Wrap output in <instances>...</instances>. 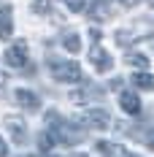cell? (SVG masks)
<instances>
[{
  "label": "cell",
  "mask_w": 154,
  "mask_h": 157,
  "mask_svg": "<svg viewBox=\"0 0 154 157\" xmlns=\"http://www.w3.org/2000/svg\"><path fill=\"white\" fill-rule=\"evenodd\" d=\"M46 122H49V127H51V133L57 136V141L65 144V146L78 144V141H81V136H84V133H81V130H76L70 122H65L57 111H49V114H46Z\"/></svg>",
  "instance_id": "6da1fadb"
},
{
  "label": "cell",
  "mask_w": 154,
  "mask_h": 157,
  "mask_svg": "<svg viewBox=\"0 0 154 157\" xmlns=\"http://www.w3.org/2000/svg\"><path fill=\"white\" fill-rule=\"evenodd\" d=\"M49 71H51L54 81H62V84H78L84 78L81 65L73 63V60H54V57H49Z\"/></svg>",
  "instance_id": "7a4b0ae2"
},
{
  "label": "cell",
  "mask_w": 154,
  "mask_h": 157,
  "mask_svg": "<svg viewBox=\"0 0 154 157\" xmlns=\"http://www.w3.org/2000/svg\"><path fill=\"white\" fill-rule=\"evenodd\" d=\"M76 125L92 127V130H106V127L111 125V117H108L106 109H89V111H84V114L78 117Z\"/></svg>",
  "instance_id": "3957f363"
},
{
  "label": "cell",
  "mask_w": 154,
  "mask_h": 157,
  "mask_svg": "<svg viewBox=\"0 0 154 157\" xmlns=\"http://www.w3.org/2000/svg\"><path fill=\"white\" fill-rule=\"evenodd\" d=\"M3 60H6V65H8V68H24V65H27V44H24V41L11 44V46L6 49Z\"/></svg>",
  "instance_id": "277c9868"
},
{
  "label": "cell",
  "mask_w": 154,
  "mask_h": 157,
  "mask_svg": "<svg viewBox=\"0 0 154 157\" xmlns=\"http://www.w3.org/2000/svg\"><path fill=\"white\" fill-rule=\"evenodd\" d=\"M3 125H6V130H8V136H11L14 144H24V138H27V125H24L22 117H6Z\"/></svg>",
  "instance_id": "5b68a950"
},
{
  "label": "cell",
  "mask_w": 154,
  "mask_h": 157,
  "mask_svg": "<svg viewBox=\"0 0 154 157\" xmlns=\"http://www.w3.org/2000/svg\"><path fill=\"white\" fill-rule=\"evenodd\" d=\"M89 63L95 65V71H97V73H108V71L114 68V60H111V54H108L103 46H97V44H95L92 52H89Z\"/></svg>",
  "instance_id": "8992f818"
},
{
  "label": "cell",
  "mask_w": 154,
  "mask_h": 157,
  "mask_svg": "<svg viewBox=\"0 0 154 157\" xmlns=\"http://www.w3.org/2000/svg\"><path fill=\"white\" fill-rule=\"evenodd\" d=\"M14 100H16V106H22L24 111H38L41 109V98L35 92H30V90H16Z\"/></svg>",
  "instance_id": "52a82bcc"
},
{
  "label": "cell",
  "mask_w": 154,
  "mask_h": 157,
  "mask_svg": "<svg viewBox=\"0 0 154 157\" xmlns=\"http://www.w3.org/2000/svg\"><path fill=\"white\" fill-rule=\"evenodd\" d=\"M14 35V8L3 6L0 8V41H8Z\"/></svg>",
  "instance_id": "ba28073f"
},
{
  "label": "cell",
  "mask_w": 154,
  "mask_h": 157,
  "mask_svg": "<svg viewBox=\"0 0 154 157\" xmlns=\"http://www.w3.org/2000/svg\"><path fill=\"white\" fill-rule=\"evenodd\" d=\"M119 106H122V111H127V114H141V100L135 92H122L119 95Z\"/></svg>",
  "instance_id": "9c48e42d"
},
{
  "label": "cell",
  "mask_w": 154,
  "mask_h": 157,
  "mask_svg": "<svg viewBox=\"0 0 154 157\" xmlns=\"http://www.w3.org/2000/svg\"><path fill=\"white\" fill-rule=\"evenodd\" d=\"M62 46H65V52H70V54H78V52H81V38H78V33H62Z\"/></svg>",
  "instance_id": "30bf717a"
},
{
  "label": "cell",
  "mask_w": 154,
  "mask_h": 157,
  "mask_svg": "<svg viewBox=\"0 0 154 157\" xmlns=\"http://www.w3.org/2000/svg\"><path fill=\"white\" fill-rule=\"evenodd\" d=\"M92 95L97 98V95H100V90H97V87H92V84H87L84 90H76V92H70V100H76V103H87Z\"/></svg>",
  "instance_id": "8fae6325"
},
{
  "label": "cell",
  "mask_w": 154,
  "mask_h": 157,
  "mask_svg": "<svg viewBox=\"0 0 154 157\" xmlns=\"http://www.w3.org/2000/svg\"><path fill=\"white\" fill-rule=\"evenodd\" d=\"M133 84H135L138 90L152 92V90H154V76H152V73H146V71H141V73H135V76H133Z\"/></svg>",
  "instance_id": "7c38bea8"
},
{
  "label": "cell",
  "mask_w": 154,
  "mask_h": 157,
  "mask_svg": "<svg viewBox=\"0 0 154 157\" xmlns=\"http://www.w3.org/2000/svg\"><path fill=\"white\" fill-rule=\"evenodd\" d=\"M57 144L60 141H57L54 133H41V136H38V149H41V152H51Z\"/></svg>",
  "instance_id": "4fadbf2b"
},
{
  "label": "cell",
  "mask_w": 154,
  "mask_h": 157,
  "mask_svg": "<svg viewBox=\"0 0 154 157\" xmlns=\"http://www.w3.org/2000/svg\"><path fill=\"white\" fill-rule=\"evenodd\" d=\"M127 63L133 65V68L146 71V68H149V57H146V54H141V52H130V54H127Z\"/></svg>",
  "instance_id": "5bb4252c"
},
{
  "label": "cell",
  "mask_w": 154,
  "mask_h": 157,
  "mask_svg": "<svg viewBox=\"0 0 154 157\" xmlns=\"http://www.w3.org/2000/svg\"><path fill=\"white\" fill-rule=\"evenodd\" d=\"M62 3H65V8L73 11V14H81V11L87 8V0H62Z\"/></svg>",
  "instance_id": "9a60e30c"
},
{
  "label": "cell",
  "mask_w": 154,
  "mask_h": 157,
  "mask_svg": "<svg viewBox=\"0 0 154 157\" xmlns=\"http://www.w3.org/2000/svg\"><path fill=\"white\" fill-rule=\"evenodd\" d=\"M32 11L35 14H49L51 11V0H35L32 3Z\"/></svg>",
  "instance_id": "2e32d148"
},
{
  "label": "cell",
  "mask_w": 154,
  "mask_h": 157,
  "mask_svg": "<svg viewBox=\"0 0 154 157\" xmlns=\"http://www.w3.org/2000/svg\"><path fill=\"white\" fill-rule=\"evenodd\" d=\"M100 35H103V33H100V30H95V27L89 30V38H92V44H97V41H100Z\"/></svg>",
  "instance_id": "e0dca14e"
},
{
  "label": "cell",
  "mask_w": 154,
  "mask_h": 157,
  "mask_svg": "<svg viewBox=\"0 0 154 157\" xmlns=\"http://www.w3.org/2000/svg\"><path fill=\"white\" fill-rule=\"evenodd\" d=\"M146 144H149V149H154V127L146 133Z\"/></svg>",
  "instance_id": "ac0fdd59"
},
{
  "label": "cell",
  "mask_w": 154,
  "mask_h": 157,
  "mask_svg": "<svg viewBox=\"0 0 154 157\" xmlns=\"http://www.w3.org/2000/svg\"><path fill=\"white\" fill-rule=\"evenodd\" d=\"M6 155H8V144L0 138V157H6Z\"/></svg>",
  "instance_id": "d6986e66"
},
{
  "label": "cell",
  "mask_w": 154,
  "mask_h": 157,
  "mask_svg": "<svg viewBox=\"0 0 154 157\" xmlns=\"http://www.w3.org/2000/svg\"><path fill=\"white\" fill-rule=\"evenodd\" d=\"M116 155L119 157H138V155H133V152H124V149H116Z\"/></svg>",
  "instance_id": "ffe728a7"
},
{
  "label": "cell",
  "mask_w": 154,
  "mask_h": 157,
  "mask_svg": "<svg viewBox=\"0 0 154 157\" xmlns=\"http://www.w3.org/2000/svg\"><path fill=\"white\" fill-rule=\"evenodd\" d=\"M6 84H8V76H6V73H0V90H6Z\"/></svg>",
  "instance_id": "44dd1931"
},
{
  "label": "cell",
  "mask_w": 154,
  "mask_h": 157,
  "mask_svg": "<svg viewBox=\"0 0 154 157\" xmlns=\"http://www.w3.org/2000/svg\"><path fill=\"white\" fill-rule=\"evenodd\" d=\"M141 0H122V6H127V8H133V6H138Z\"/></svg>",
  "instance_id": "7402d4cb"
},
{
  "label": "cell",
  "mask_w": 154,
  "mask_h": 157,
  "mask_svg": "<svg viewBox=\"0 0 154 157\" xmlns=\"http://www.w3.org/2000/svg\"><path fill=\"white\" fill-rule=\"evenodd\" d=\"M95 3H106V6H108V3H111V0H95Z\"/></svg>",
  "instance_id": "603a6c76"
},
{
  "label": "cell",
  "mask_w": 154,
  "mask_h": 157,
  "mask_svg": "<svg viewBox=\"0 0 154 157\" xmlns=\"http://www.w3.org/2000/svg\"><path fill=\"white\" fill-rule=\"evenodd\" d=\"M73 157H87V155H73Z\"/></svg>",
  "instance_id": "cb8c5ba5"
},
{
  "label": "cell",
  "mask_w": 154,
  "mask_h": 157,
  "mask_svg": "<svg viewBox=\"0 0 154 157\" xmlns=\"http://www.w3.org/2000/svg\"><path fill=\"white\" fill-rule=\"evenodd\" d=\"M32 157H35V155H32Z\"/></svg>",
  "instance_id": "d4e9b609"
},
{
  "label": "cell",
  "mask_w": 154,
  "mask_h": 157,
  "mask_svg": "<svg viewBox=\"0 0 154 157\" xmlns=\"http://www.w3.org/2000/svg\"><path fill=\"white\" fill-rule=\"evenodd\" d=\"M152 3H154V0H152Z\"/></svg>",
  "instance_id": "484cf974"
}]
</instances>
